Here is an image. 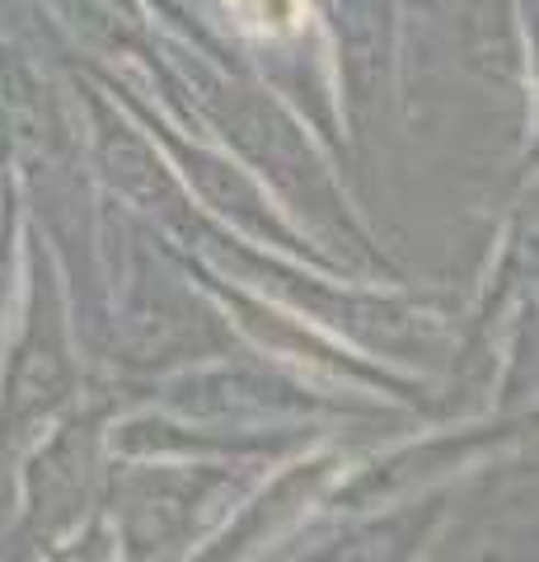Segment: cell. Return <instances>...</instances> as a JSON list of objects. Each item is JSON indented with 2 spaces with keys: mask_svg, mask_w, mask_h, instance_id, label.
I'll list each match as a JSON object with an SVG mask.
<instances>
[{
  "mask_svg": "<svg viewBox=\"0 0 539 562\" xmlns=\"http://www.w3.org/2000/svg\"><path fill=\"white\" fill-rule=\"evenodd\" d=\"M66 390V361H61V347L57 342H43L33 338L24 347L20 366H14V380H10V422L43 413L47 403H57Z\"/></svg>",
  "mask_w": 539,
  "mask_h": 562,
  "instance_id": "obj_1",
  "label": "cell"
}]
</instances>
